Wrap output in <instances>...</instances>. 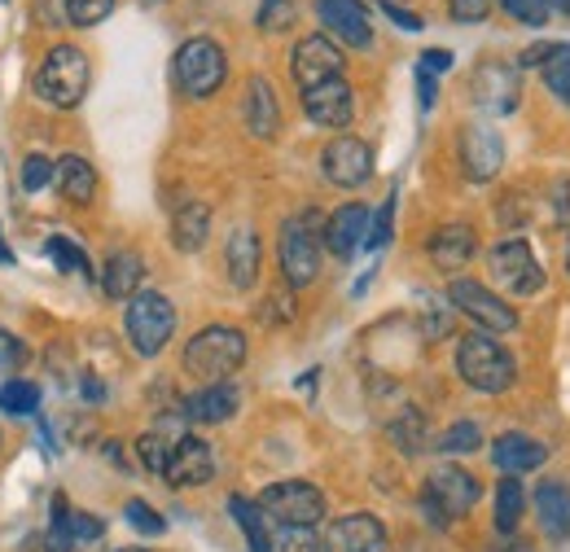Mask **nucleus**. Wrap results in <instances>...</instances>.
Wrapping results in <instances>:
<instances>
[{"label": "nucleus", "mask_w": 570, "mask_h": 552, "mask_svg": "<svg viewBox=\"0 0 570 552\" xmlns=\"http://www.w3.org/2000/svg\"><path fill=\"white\" fill-rule=\"evenodd\" d=\"M0 413L36 416L40 413V386H31V382H22V377L4 382V386H0Z\"/></svg>", "instance_id": "obj_31"}, {"label": "nucleus", "mask_w": 570, "mask_h": 552, "mask_svg": "<svg viewBox=\"0 0 570 552\" xmlns=\"http://www.w3.org/2000/svg\"><path fill=\"white\" fill-rule=\"evenodd\" d=\"M452 22H483L492 13V0H448Z\"/></svg>", "instance_id": "obj_44"}, {"label": "nucleus", "mask_w": 570, "mask_h": 552, "mask_svg": "<svg viewBox=\"0 0 570 552\" xmlns=\"http://www.w3.org/2000/svg\"><path fill=\"white\" fill-rule=\"evenodd\" d=\"M488 264H492V276H497L509 294H518V298H531V294L544 289V268H540V259H535V250H531L527 237H504V241H497L492 255H488Z\"/></svg>", "instance_id": "obj_9"}, {"label": "nucleus", "mask_w": 570, "mask_h": 552, "mask_svg": "<svg viewBox=\"0 0 570 552\" xmlns=\"http://www.w3.org/2000/svg\"><path fill=\"white\" fill-rule=\"evenodd\" d=\"M53 176H58V162H49L45 154H27V162H22V189H27V194L49 189Z\"/></svg>", "instance_id": "obj_38"}, {"label": "nucleus", "mask_w": 570, "mask_h": 552, "mask_svg": "<svg viewBox=\"0 0 570 552\" xmlns=\"http://www.w3.org/2000/svg\"><path fill=\"white\" fill-rule=\"evenodd\" d=\"M500 9L518 22V27H544L549 22V0H500Z\"/></svg>", "instance_id": "obj_39"}, {"label": "nucleus", "mask_w": 570, "mask_h": 552, "mask_svg": "<svg viewBox=\"0 0 570 552\" xmlns=\"http://www.w3.org/2000/svg\"><path fill=\"white\" fill-rule=\"evenodd\" d=\"M321 246L325 241L316 233V215H294L282 224V273L294 289L321 276Z\"/></svg>", "instance_id": "obj_7"}, {"label": "nucleus", "mask_w": 570, "mask_h": 552, "mask_svg": "<svg viewBox=\"0 0 570 552\" xmlns=\"http://www.w3.org/2000/svg\"><path fill=\"white\" fill-rule=\"evenodd\" d=\"M426 250H430V259H434V268L461 273V268L474 259L479 241H474V228H470V224H443V228L430 237Z\"/></svg>", "instance_id": "obj_23"}, {"label": "nucleus", "mask_w": 570, "mask_h": 552, "mask_svg": "<svg viewBox=\"0 0 570 552\" xmlns=\"http://www.w3.org/2000/svg\"><path fill=\"white\" fill-rule=\"evenodd\" d=\"M294 316V307H289V294H277V298H268L264 303V321L273 325V321H289Z\"/></svg>", "instance_id": "obj_49"}, {"label": "nucleus", "mask_w": 570, "mask_h": 552, "mask_svg": "<svg viewBox=\"0 0 570 552\" xmlns=\"http://www.w3.org/2000/svg\"><path fill=\"white\" fill-rule=\"evenodd\" d=\"M558 224H570V180H558V210H553Z\"/></svg>", "instance_id": "obj_51"}, {"label": "nucleus", "mask_w": 570, "mask_h": 552, "mask_svg": "<svg viewBox=\"0 0 570 552\" xmlns=\"http://www.w3.org/2000/svg\"><path fill=\"white\" fill-rule=\"evenodd\" d=\"M49 259L71 276H92V264L83 255V246H75L71 237H49Z\"/></svg>", "instance_id": "obj_35"}, {"label": "nucleus", "mask_w": 570, "mask_h": 552, "mask_svg": "<svg viewBox=\"0 0 570 552\" xmlns=\"http://www.w3.org/2000/svg\"><path fill=\"white\" fill-rule=\"evenodd\" d=\"M242 115H246V132H250V137H259V140L277 137L282 110H277V92H273V83H268L264 75H255V79L246 83V106H242Z\"/></svg>", "instance_id": "obj_21"}, {"label": "nucleus", "mask_w": 570, "mask_h": 552, "mask_svg": "<svg viewBox=\"0 0 570 552\" xmlns=\"http://www.w3.org/2000/svg\"><path fill=\"white\" fill-rule=\"evenodd\" d=\"M303 115L316 124V128H347L352 115H356V97H352V83L347 79H330V83H316V88H303Z\"/></svg>", "instance_id": "obj_13"}, {"label": "nucleus", "mask_w": 570, "mask_h": 552, "mask_svg": "<svg viewBox=\"0 0 570 552\" xmlns=\"http://www.w3.org/2000/svg\"><path fill=\"white\" fill-rule=\"evenodd\" d=\"M391 438L400 443V452H409V456H417V452L426 447V416L417 413V408H409V413H400V421L391 425Z\"/></svg>", "instance_id": "obj_34"}, {"label": "nucleus", "mask_w": 570, "mask_h": 552, "mask_svg": "<svg viewBox=\"0 0 570 552\" xmlns=\"http://www.w3.org/2000/svg\"><path fill=\"white\" fill-rule=\"evenodd\" d=\"M128 522H132L141 535H163V531H167V522H163L145 500H128Z\"/></svg>", "instance_id": "obj_43"}, {"label": "nucleus", "mask_w": 570, "mask_h": 552, "mask_svg": "<svg viewBox=\"0 0 570 552\" xmlns=\"http://www.w3.org/2000/svg\"><path fill=\"white\" fill-rule=\"evenodd\" d=\"M268 552H325V544L312 535V526H282Z\"/></svg>", "instance_id": "obj_36"}, {"label": "nucleus", "mask_w": 570, "mask_h": 552, "mask_svg": "<svg viewBox=\"0 0 570 552\" xmlns=\"http://www.w3.org/2000/svg\"><path fill=\"white\" fill-rule=\"evenodd\" d=\"M483 447V430L474 421H456L439 434V452L443 456H465V452H479Z\"/></svg>", "instance_id": "obj_33"}, {"label": "nucleus", "mask_w": 570, "mask_h": 552, "mask_svg": "<svg viewBox=\"0 0 570 552\" xmlns=\"http://www.w3.org/2000/svg\"><path fill=\"white\" fill-rule=\"evenodd\" d=\"M0 264H13V250L4 246V237H0Z\"/></svg>", "instance_id": "obj_52"}, {"label": "nucleus", "mask_w": 570, "mask_h": 552, "mask_svg": "<svg viewBox=\"0 0 570 552\" xmlns=\"http://www.w3.org/2000/svg\"><path fill=\"white\" fill-rule=\"evenodd\" d=\"M124 329H128V343H132L137 355H158L163 346L171 343V334H176V307H171V298L167 294H154V289L128 298Z\"/></svg>", "instance_id": "obj_4"}, {"label": "nucleus", "mask_w": 570, "mask_h": 552, "mask_svg": "<svg viewBox=\"0 0 570 552\" xmlns=\"http://www.w3.org/2000/svg\"><path fill=\"white\" fill-rule=\"evenodd\" d=\"M67 526H71V540H101L106 535L101 518H92V513H67Z\"/></svg>", "instance_id": "obj_45"}, {"label": "nucleus", "mask_w": 570, "mask_h": 552, "mask_svg": "<svg viewBox=\"0 0 570 552\" xmlns=\"http://www.w3.org/2000/svg\"><path fill=\"white\" fill-rule=\"evenodd\" d=\"M176 83H180V92L185 97H194V101H203V97H212L219 92V83H224V75H228V58H224V49L207 40V36H198V40H185L180 49H176Z\"/></svg>", "instance_id": "obj_5"}, {"label": "nucleus", "mask_w": 570, "mask_h": 552, "mask_svg": "<svg viewBox=\"0 0 570 552\" xmlns=\"http://www.w3.org/2000/svg\"><path fill=\"white\" fill-rule=\"evenodd\" d=\"M53 185L62 189L67 203L83 207V203H92V194H97V171H92L88 158L67 154V158H58V176H53Z\"/></svg>", "instance_id": "obj_27"}, {"label": "nucleus", "mask_w": 570, "mask_h": 552, "mask_svg": "<svg viewBox=\"0 0 570 552\" xmlns=\"http://www.w3.org/2000/svg\"><path fill=\"white\" fill-rule=\"evenodd\" d=\"M377 9H382V13H386L395 27H404V31H422V18H417L413 9H400L395 0H377Z\"/></svg>", "instance_id": "obj_46"}, {"label": "nucleus", "mask_w": 570, "mask_h": 552, "mask_svg": "<svg viewBox=\"0 0 570 552\" xmlns=\"http://www.w3.org/2000/svg\"><path fill=\"white\" fill-rule=\"evenodd\" d=\"M207 233H212V210L207 203H180L171 215V241L180 255H194L207 246Z\"/></svg>", "instance_id": "obj_25"}, {"label": "nucleus", "mask_w": 570, "mask_h": 552, "mask_svg": "<svg viewBox=\"0 0 570 552\" xmlns=\"http://www.w3.org/2000/svg\"><path fill=\"white\" fill-rule=\"evenodd\" d=\"M535 518L540 531L549 540H567L570 535V486L567 483H544L535 491Z\"/></svg>", "instance_id": "obj_26"}, {"label": "nucleus", "mask_w": 570, "mask_h": 552, "mask_svg": "<svg viewBox=\"0 0 570 552\" xmlns=\"http://www.w3.org/2000/svg\"><path fill=\"white\" fill-rule=\"evenodd\" d=\"M325 552H386V526L373 513H347L330 526Z\"/></svg>", "instance_id": "obj_18"}, {"label": "nucleus", "mask_w": 570, "mask_h": 552, "mask_svg": "<svg viewBox=\"0 0 570 552\" xmlns=\"http://www.w3.org/2000/svg\"><path fill=\"white\" fill-rule=\"evenodd\" d=\"M522 509H527V491H522V483H518L513 474H504V479L497 483V526H500V535H513V531H518Z\"/></svg>", "instance_id": "obj_30"}, {"label": "nucleus", "mask_w": 570, "mask_h": 552, "mask_svg": "<svg viewBox=\"0 0 570 552\" xmlns=\"http://www.w3.org/2000/svg\"><path fill=\"white\" fill-rule=\"evenodd\" d=\"M474 101L492 115H513L522 101V70L509 62H488L474 70Z\"/></svg>", "instance_id": "obj_14"}, {"label": "nucleus", "mask_w": 570, "mask_h": 552, "mask_svg": "<svg viewBox=\"0 0 570 552\" xmlns=\"http://www.w3.org/2000/svg\"><path fill=\"white\" fill-rule=\"evenodd\" d=\"M316 18L334 40H343L352 49L373 45V27H368V13L360 0H316Z\"/></svg>", "instance_id": "obj_17"}, {"label": "nucleus", "mask_w": 570, "mask_h": 552, "mask_svg": "<svg viewBox=\"0 0 570 552\" xmlns=\"http://www.w3.org/2000/svg\"><path fill=\"white\" fill-rule=\"evenodd\" d=\"M448 298H452V307L456 312H465L474 325H483L488 334H509L513 325H518V312L492 294L488 285H479V280H452L448 285Z\"/></svg>", "instance_id": "obj_10"}, {"label": "nucleus", "mask_w": 570, "mask_h": 552, "mask_svg": "<svg viewBox=\"0 0 570 552\" xmlns=\"http://www.w3.org/2000/svg\"><path fill=\"white\" fill-rule=\"evenodd\" d=\"M289 70H294L298 88H316V83L343 79V53L330 36H303L289 53Z\"/></svg>", "instance_id": "obj_11"}, {"label": "nucleus", "mask_w": 570, "mask_h": 552, "mask_svg": "<svg viewBox=\"0 0 570 552\" xmlns=\"http://www.w3.org/2000/svg\"><path fill=\"white\" fill-rule=\"evenodd\" d=\"M215 474V456H212V443L194 438V434H180L176 447H171V461L163 470V479L171 486H203L212 483Z\"/></svg>", "instance_id": "obj_16"}, {"label": "nucleus", "mask_w": 570, "mask_h": 552, "mask_svg": "<svg viewBox=\"0 0 570 552\" xmlns=\"http://www.w3.org/2000/svg\"><path fill=\"white\" fill-rule=\"evenodd\" d=\"M224 264H228V280L233 289H250L259 280V264H264V246L255 228H237L224 246Z\"/></svg>", "instance_id": "obj_22"}, {"label": "nucleus", "mask_w": 570, "mask_h": 552, "mask_svg": "<svg viewBox=\"0 0 570 552\" xmlns=\"http://www.w3.org/2000/svg\"><path fill=\"white\" fill-rule=\"evenodd\" d=\"M540 75H544V88H549L562 106H570V45H553V53L544 58Z\"/></svg>", "instance_id": "obj_32"}, {"label": "nucleus", "mask_w": 570, "mask_h": 552, "mask_svg": "<svg viewBox=\"0 0 570 552\" xmlns=\"http://www.w3.org/2000/svg\"><path fill=\"white\" fill-rule=\"evenodd\" d=\"M22 355H27L22 343H18L9 329H0V368H18V364H22Z\"/></svg>", "instance_id": "obj_47"}, {"label": "nucleus", "mask_w": 570, "mask_h": 552, "mask_svg": "<svg viewBox=\"0 0 570 552\" xmlns=\"http://www.w3.org/2000/svg\"><path fill=\"white\" fill-rule=\"evenodd\" d=\"M141 276H145L141 255H132V250H115V255L106 259V268H101V289H106L110 298H137Z\"/></svg>", "instance_id": "obj_28"}, {"label": "nucleus", "mask_w": 570, "mask_h": 552, "mask_svg": "<svg viewBox=\"0 0 570 552\" xmlns=\"http://www.w3.org/2000/svg\"><path fill=\"white\" fill-rule=\"evenodd\" d=\"M391 224H395V194L382 203V210L368 219V237H364V246L368 250H382L386 241H391Z\"/></svg>", "instance_id": "obj_41"}, {"label": "nucleus", "mask_w": 570, "mask_h": 552, "mask_svg": "<svg viewBox=\"0 0 570 552\" xmlns=\"http://www.w3.org/2000/svg\"><path fill=\"white\" fill-rule=\"evenodd\" d=\"M567 273H570V241H567Z\"/></svg>", "instance_id": "obj_54"}, {"label": "nucleus", "mask_w": 570, "mask_h": 552, "mask_svg": "<svg viewBox=\"0 0 570 552\" xmlns=\"http://www.w3.org/2000/svg\"><path fill=\"white\" fill-rule=\"evenodd\" d=\"M479 500V479L470 470H456V465H443L426 479V491H422V509L434 526L443 522H456L461 513H470Z\"/></svg>", "instance_id": "obj_6"}, {"label": "nucleus", "mask_w": 570, "mask_h": 552, "mask_svg": "<svg viewBox=\"0 0 570 552\" xmlns=\"http://www.w3.org/2000/svg\"><path fill=\"white\" fill-rule=\"evenodd\" d=\"M242 364H246V334L233 325H207L185 346V368L194 377H207V386L233 377Z\"/></svg>", "instance_id": "obj_2"}, {"label": "nucleus", "mask_w": 570, "mask_h": 552, "mask_svg": "<svg viewBox=\"0 0 570 552\" xmlns=\"http://www.w3.org/2000/svg\"><path fill=\"white\" fill-rule=\"evenodd\" d=\"M492 461H497L504 474L522 479V474H531V470H540L549 461V447L540 438H531V434L509 430V434H500L497 443H492Z\"/></svg>", "instance_id": "obj_20"}, {"label": "nucleus", "mask_w": 570, "mask_h": 552, "mask_svg": "<svg viewBox=\"0 0 570 552\" xmlns=\"http://www.w3.org/2000/svg\"><path fill=\"white\" fill-rule=\"evenodd\" d=\"M88 79H92V70H88L83 49L58 45V49L45 53V62L36 70V92H40V101H49L53 110H75V106L83 101V92H88Z\"/></svg>", "instance_id": "obj_1"}, {"label": "nucleus", "mask_w": 570, "mask_h": 552, "mask_svg": "<svg viewBox=\"0 0 570 552\" xmlns=\"http://www.w3.org/2000/svg\"><path fill=\"white\" fill-rule=\"evenodd\" d=\"M368 219H373V215L360 207V203L338 207L334 215H330L325 233H321L325 250H330V255H338V259H352L360 246H364V237H368Z\"/></svg>", "instance_id": "obj_19"}, {"label": "nucleus", "mask_w": 570, "mask_h": 552, "mask_svg": "<svg viewBox=\"0 0 570 552\" xmlns=\"http://www.w3.org/2000/svg\"><path fill=\"white\" fill-rule=\"evenodd\" d=\"M128 552H141V549H128Z\"/></svg>", "instance_id": "obj_55"}, {"label": "nucleus", "mask_w": 570, "mask_h": 552, "mask_svg": "<svg viewBox=\"0 0 570 552\" xmlns=\"http://www.w3.org/2000/svg\"><path fill=\"white\" fill-rule=\"evenodd\" d=\"M549 9H558V13H567L570 18V0H549Z\"/></svg>", "instance_id": "obj_53"}, {"label": "nucleus", "mask_w": 570, "mask_h": 552, "mask_svg": "<svg viewBox=\"0 0 570 552\" xmlns=\"http://www.w3.org/2000/svg\"><path fill=\"white\" fill-rule=\"evenodd\" d=\"M259 509L277 526H316L325 518V495L303 479H285V483H273L259 495Z\"/></svg>", "instance_id": "obj_8"}, {"label": "nucleus", "mask_w": 570, "mask_h": 552, "mask_svg": "<svg viewBox=\"0 0 570 552\" xmlns=\"http://www.w3.org/2000/svg\"><path fill=\"white\" fill-rule=\"evenodd\" d=\"M62 9L71 18V27H97V22L110 18L115 0H62Z\"/></svg>", "instance_id": "obj_37"}, {"label": "nucleus", "mask_w": 570, "mask_h": 552, "mask_svg": "<svg viewBox=\"0 0 570 552\" xmlns=\"http://www.w3.org/2000/svg\"><path fill=\"white\" fill-rule=\"evenodd\" d=\"M228 513L237 518V526H242V535H246L250 552H268V544H273V522H268V513H264L255 500L233 495V500H228Z\"/></svg>", "instance_id": "obj_29"}, {"label": "nucleus", "mask_w": 570, "mask_h": 552, "mask_svg": "<svg viewBox=\"0 0 570 552\" xmlns=\"http://www.w3.org/2000/svg\"><path fill=\"white\" fill-rule=\"evenodd\" d=\"M417 70H426V75H443V70H452V53H448V49H426V53H422V62H417Z\"/></svg>", "instance_id": "obj_48"}, {"label": "nucleus", "mask_w": 570, "mask_h": 552, "mask_svg": "<svg viewBox=\"0 0 570 552\" xmlns=\"http://www.w3.org/2000/svg\"><path fill=\"white\" fill-rule=\"evenodd\" d=\"M417 92H422V110H430V106H434V97H439V83H434V75L417 70Z\"/></svg>", "instance_id": "obj_50"}, {"label": "nucleus", "mask_w": 570, "mask_h": 552, "mask_svg": "<svg viewBox=\"0 0 570 552\" xmlns=\"http://www.w3.org/2000/svg\"><path fill=\"white\" fill-rule=\"evenodd\" d=\"M294 22V0H264L259 4V27L264 31H285Z\"/></svg>", "instance_id": "obj_42"}, {"label": "nucleus", "mask_w": 570, "mask_h": 552, "mask_svg": "<svg viewBox=\"0 0 570 552\" xmlns=\"http://www.w3.org/2000/svg\"><path fill=\"white\" fill-rule=\"evenodd\" d=\"M461 167H465V176L470 180H497L500 167H504V140H500L497 128H488V124H470L465 132H461Z\"/></svg>", "instance_id": "obj_15"}, {"label": "nucleus", "mask_w": 570, "mask_h": 552, "mask_svg": "<svg viewBox=\"0 0 570 552\" xmlns=\"http://www.w3.org/2000/svg\"><path fill=\"white\" fill-rule=\"evenodd\" d=\"M456 373L465 377V386H474L483 395H500V391L513 386L518 364H513V355L497 338L470 334V338H461V346H456Z\"/></svg>", "instance_id": "obj_3"}, {"label": "nucleus", "mask_w": 570, "mask_h": 552, "mask_svg": "<svg viewBox=\"0 0 570 552\" xmlns=\"http://www.w3.org/2000/svg\"><path fill=\"white\" fill-rule=\"evenodd\" d=\"M321 167H325V180L338 185V189H360L368 176H373V149L360 137H334L321 154Z\"/></svg>", "instance_id": "obj_12"}, {"label": "nucleus", "mask_w": 570, "mask_h": 552, "mask_svg": "<svg viewBox=\"0 0 570 552\" xmlns=\"http://www.w3.org/2000/svg\"><path fill=\"white\" fill-rule=\"evenodd\" d=\"M171 447H176V443H167L158 430H154V434H141V443H137L141 465L145 470H154V474H163V470H167V461H171Z\"/></svg>", "instance_id": "obj_40"}, {"label": "nucleus", "mask_w": 570, "mask_h": 552, "mask_svg": "<svg viewBox=\"0 0 570 552\" xmlns=\"http://www.w3.org/2000/svg\"><path fill=\"white\" fill-rule=\"evenodd\" d=\"M237 404H242L237 386L212 382V386H203V391H194V395L185 400V416H189V421H203V425H219V421H228V416L237 413Z\"/></svg>", "instance_id": "obj_24"}]
</instances>
